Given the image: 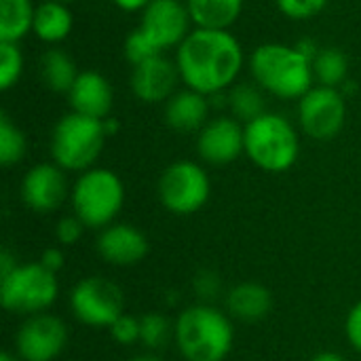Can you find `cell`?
I'll use <instances>...</instances> for the list:
<instances>
[{
	"label": "cell",
	"mask_w": 361,
	"mask_h": 361,
	"mask_svg": "<svg viewBox=\"0 0 361 361\" xmlns=\"http://www.w3.org/2000/svg\"><path fill=\"white\" fill-rule=\"evenodd\" d=\"M176 66L186 89L207 97L228 91L245 66V51L231 30L195 27L176 49Z\"/></svg>",
	"instance_id": "1"
},
{
	"label": "cell",
	"mask_w": 361,
	"mask_h": 361,
	"mask_svg": "<svg viewBox=\"0 0 361 361\" xmlns=\"http://www.w3.org/2000/svg\"><path fill=\"white\" fill-rule=\"evenodd\" d=\"M252 80L277 99H300L315 85L313 61L286 42H262L247 57Z\"/></svg>",
	"instance_id": "2"
},
{
	"label": "cell",
	"mask_w": 361,
	"mask_h": 361,
	"mask_svg": "<svg viewBox=\"0 0 361 361\" xmlns=\"http://www.w3.org/2000/svg\"><path fill=\"white\" fill-rule=\"evenodd\" d=\"M173 343L184 361H224L235 343V328L214 305L197 302L173 322Z\"/></svg>",
	"instance_id": "3"
},
{
	"label": "cell",
	"mask_w": 361,
	"mask_h": 361,
	"mask_svg": "<svg viewBox=\"0 0 361 361\" xmlns=\"http://www.w3.org/2000/svg\"><path fill=\"white\" fill-rule=\"evenodd\" d=\"M300 154L298 129L279 112H264L245 125V157L262 171L283 173Z\"/></svg>",
	"instance_id": "4"
},
{
	"label": "cell",
	"mask_w": 361,
	"mask_h": 361,
	"mask_svg": "<svg viewBox=\"0 0 361 361\" xmlns=\"http://www.w3.org/2000/svg\"><path fill=\"white\" fill-rule=\"evenodd\" d=\"M106 140L108 133L104 129V121L78 112H68L55 123L51 131V159L63 171L82 173L95 167L104 152Z\"/></svg>",
	"instance_id": "5"
},
{
	"label": "cell",
	"mask_w": 361,
	"mask_h": 361,
	"mask_svg": "<svg viewBox=\"0 0 361 361\" xmlns=\"http://www.w3.org/2000/svg\"><path fill=\"white\" fill-rule=\"evenodd\" d=\"M70 203L74 216L91 231H104L114 224L123 203L125 184L108 167H91L82 171L72 184Z\"/></svg>",
	"instance_id": "6"
},
{
	"label": "cell",
	"mask_w": 361,
	"mask_h": 361,
	"mask_svg": "<svg viewBox=\"0 0 361 361\" xmlns=\"http://www.w3.org/2000/svg\"><path fill=\"white\" fill-rule=\"evenodd\" d=\"M59 296L57 275L40 262L19 264L8 277L0 279V302L8 313L32 317L47 313Z\"/></svg>",
	"instance_id": "7"
},
{
	"label": "cell",
	"mask_w": 361,
	"mask_h": 361,
	"mask_svg": "<svg viewBox=\"0 0 361 361\" xmlns=\"http://www.w3.org/2000/svg\"><path fill=\"white\" fill-rule=\"evenodd\" d=\"M159 201L176 216H192L201 212L212 195V182L205 167L197 161H173L159 178Z\"/></svg>",
	"instance_id": "8"
},
{
	"label": "cell",
	"mask_w": 361,
	"mask_h": 361,
	"mask_svg": "<svg viewBox=\"0 0 361 361\" xmlns=\"http://www.w3.org/2000/svg\"><path fill=\"white\" fill-rule=\"evenodd\" d=\"M70 309L76 322L87 328H110L125 313V300L116 283L93 275L72 288Z\"/></svg>",
	"instance_id": "9"
},
{
	"label": "cell",
	"mask_w": 361,
	"mask_h": 361,
	"mask_svg": "<svg viewBox=\"0 0 361 361\" xmlns=\"http://www.w3.org/2000/svg\"><path fill=\"white\" fill-rule=\"evenodd\" d=\"M347 123V99L341 89L315 85L298 99V125L317 142L334 140Z\"/></svg>",
	"instance_id": "10"
},
{
	"label": "cell",
	"mask_w": 361,
	"mask_h": 361,
	"mask_svg": "<svg viewBox=\"0 0 361 361\" xmlns=\"http://www.w3.org/2000/svg\"><path fill=\"white\" fill-rule=\"evenodd\" d=\"M68 345L66 324L51 313L25 317L15 336V355L21 361L57 360Z\"/></svg>",
	"instance_id": "11"
},
{
	"label": "cell",
	"mask_w": 361,
	"mask_h": 361,
	"mask_svg": "<svg viewBox=\"0 0 361 361\" xmlns=\"http://www.w3.org/2000/svg\"><path fill=\"white\" fill-rule=\"evenodd\" d=\"M192 19L184 0H152L140 19L144 36L161 51L178 49L184 38L192 32Z\"/></svg>",
	"instance_id": "12"
},
{
	"label": "cell",
	"mask_w": 361,
	"mask_h": 361,
	"mask_svg": "<svg viewBox=\"0 0 361 361\" xmlns=\"http://www.w3.org/2000/svg\"><path fill=\"white\" fill-rule=\"evenodd\" d=\"M195 148L205 165L226 167L245 154V125L231 114L214 116L197 133Z\"/></svg>",
	"instance_id": "13"
},
{
	"label": "cell",
	"mask_w": 361,
	"mask_h": 361,
	"mask_svg": "<svg viewBox=\"0 0 361 361\" xmlns=\"http://www.w3.org/2000/svg\"><path fill=\"white\" fill-rule=\"evenodd\" d=\"M66 171L57 163H38L21 180V201L34 214H51L70 197Z\"/></svg>",
	"instance_id": "14"
},
{
	"label": "cell",
	"mask_w": 361,
	"mask_h": 361,
	"mask_svg": "<svg viewBox=\"0 0 361 361\" xmlns=\"http://www.w3.org/2000/svg\"><path fill=\"white\" fill-rule=\"evenodd\" d=\"M178 82H182L176 59L163 55H154L131 68L129 87L131 93L144 104H165L176 91Z\"/></svg>",
	"instance_id": "15"
},
{
	"label": "cell",
	"mask_w": 361,
	"mask_h": 361,
	"mask_svg": "<svg viewBox=\"0 0 361 361\" xmlns=\"http://www.w3.org/2000/svg\"><path fill=\"white\" fill-rule=\"evenodd\" d=\"M95 250L106 264L112 267H133L140 264L148 254L146 235L127 222H114L99 231Z\"/></svg>",
	"instance_id": "16"
},
{
	"label": "cell",
	"mask_w": 361,
	"mask_h": 361,
	"mask_svg": "<svg viewBox=\"0 0 361 361\" xmlns=\"http://www.w3.org/2000/svg\"><path fill=\"white\" fill-rule=\"evenodd\" d=\"M72 112L106 121L114 106V91L110 80L97 70H82L68 93Z\"/></svg>",
	"instance_id": "17"
},
{
	"label": "cell",
	"mask_w": 361,
	"mask_h": 361,
	"mask_svg": "<svg viewBox=\"0 0 361 361\" xmlns=\"http://www.w3.org/2000/svg\"><path fill=\"white\" fill-rule=\"evenodd\" d=\"M212 114V102L207 95L182 89L176 91L165 104H163V118L169 129L178 133H199Z\"/></svg>",
	"instance_id": "18"
},
{
	"label": "cell",
	"mask_w": 361,
	"mask_h": 361,
	"mask_svg": "<svg viewBox=\"0 0 361 361\" xmlns=\"http://www.w3.org/2000/svg\"><path fill=\"white\" fill-rule=\"evenodd\" d=\"M224 302H226L228 315L239 322H245V324L264 319L273 309V296H271L269 288L254 283V281H243V283L231 288L226 292Z\"/></svg>",
	"instance_id": "19"
},
{
	"label": "cell",
	"mask_w": 361,
	"mask_h": 361,
	"mask_svg": "<svg viewBox=\"0 0 361 361\" xmlns=\"http://www.w3.org/2000/svg\"><path fill=\"white\" fill-rule=\"evenodd\" d=\"M72 27H74V15L70 11V4L57 0H44L36 6L32 32L40 42L49 47H57L70 36Z\"/></svg>",
	"instance_id": "20"
},
{
	"label": "cell",
	"mask_w": 361,
	"mask_h": 361,
	"mask_svg": "<svg viewBox=\"0 0 361 361\" xmlns=\"http://www.w3.org/2000/svg\"><path fill=\"white\" fill-rule=\"evenodd\" d=\"M192 25L203 30H231L241 13L245 0H184Z\"/></svg>",
	"instance_id": "21"
},
{
	"label": "cell",
	"mask_w": 361,
	"mask_h": 361,
	"mask_svg": "<svg viewBox=\"0 0 361 361\" xmlns=\"http://www.w3.org/2000/svg\"><path fill=\"white\" fill-rule=\"evenodd\" d=\"M38 74H40L42 85L49 91H53V93H66L68 95L80 72L76 68L74 57L68 51H63L59 47H49L40 55Z\"/></svg>",
	"instance_id": "22"
},
{
	"label": "cell",
	"mask_w": 361,
	"mask_h": 361,
	"mask_svg": "<svg viewBox=\"0 0 361 361\" xmlns=\"http://www.w3.org/2000/svg\"><path fill=\"white\" fill-rule=\"evenodd\" d=\"M267 91L254 80H237L226 91V108L233 118L247 125L254 118L262 116L267 110Z\"/></svg>",
	"instance_id": "23"
},
{
	"label": "cell",
	"mask_w": 361,
	"mask_h": 361,
	"mask_svg": "<svg viewBox=\"0 0 361 361\" xmlns=\"http://www.w3.org/2000/svg\"><path fill=\"white\" fill-rule=\"evenodd\" d=\"M32 0H0V42H21L34 27Z\"/></svg>",
	"instance_id": "24"
},
{
	"label": "cell",
	"mask_w": 361,
	"mask_h": 361,
	"mask_svg": "<svg viewBox=\"0 0 361 361\" xmlns=\"http://www.w3.org/2000/svg\"><path fill=\"white\" fill-rule=\"evenodd\" d=\"M313 76L322 87L343 89L349 80V59L345 51L338 47H319L317 55L313 57Z\"/></svg>",
	"instance_id": "25"
},
{
	"label": "cell",
	"mask_w": 361,
	"mask_h": 361,
	"mask_svg": "<svg viewBox=\"0 0 361 361\" xmlns=\"http://www.w3.org/2000/svg\"><path fill=\"white\" fill-rule=\"evenodd\" d=\"M27 152L25 133L11 121L8 114H0V163L2 167H13L23 161Z\"/></svg>",
	"instance_id": "26"
},
{
	"label": "cell",
	"mask_w": 361,
	"mask_h": 361,
	"mask_svg": "<svg viewBox=\"0 0 361 361\" xmlns=\"http://www.w3.org/2000/svg\"><path fill=\"white\" fill-rule=\"evenodd\" d=\"M173 322L163 313H146L140 317V343L150 353H157L173 341Z\"/></svg>",
	"instance_id": "27"
},
{
	"label": "cell",
	"mask_w": 361,
	"mask_h": 361,
	"mask_svg": "<svg viewBox=\"0 0 361 361\" xmlns=\"http://www.w3.org/2000/svg\"><path fill=\"white\" fill-rule=\"evenodd\" d=\"M25 70V57L19 42H0V89H13Z\"/></svg>",
	"instance_id": "28"
},
{
	"label": "cell",
	"mask_w": 361,
	"mask_h": 361,
	"mask_svg": "<svg viewBox=\"0 0 361 361\" xmlns=\"http://www.w3.org/2000/svg\"><path fill=\"white\" fill-rule=\"evenodd\" d=\"M281 15L292 21H309L326 11L330 0H275Z\"/></svg>",
	"instance_id": "29"
},
{
	"label": "cell",
	"mask_w": 361,
	"mask_h": 361,
	"mask_svg": "<svg viewBox=\"0 0 361 361\" xmlns=\"http://www.w3.org/2000/svg\"><path fill=\"white\" fill-rule=\"evenodd\" d=\"M123 53H125V59L131 63V68L137 66V63H142V61H146V59H150V57H154V55H163V53L144 36V32H142L140 27H135V30H131V32L127 34Z\"/></svg>",
	"instance_id": "30"
},
{
	"label": "cell",
	"mask_w": 361,
	"mask_h": 361,
	"mask_svg": "<svg viewBox=\"0 0 361 361\" xmlns=\"http://www.w3.org/2000/svg\"><path fill=\"white\" fill-rule=\"evenodd\" d=\"M192 290H195V296L199 298V302L203 305H212L220 292H222V279L216 271H199L192 279Z\"/></svg>",
	"instance_id": "31"
},
{
	"label": "cell",
	"mask_w": 361,
	"mask_h": 361,
	"mask_svg": "<svg viewBox=\"0 0 361 361\" xmlns=\"http://www.w3.org/2000/svg\"><path fill=\"white\" fill-rule=\"evenodd\" d=\"M110 336L114 343L123 345V347H131L135 343H140V317L127 315L123 313L110 328H108Z\"/></svg>",
	"instance_id": "32"
},
{
	"label": "cell",
	"mask_w": 361,
	"mask_h": 361,
	"mask_svg": "<svg viewBox=\"0 0 361 361\" xmlns=\"http://www.w3.org/2000/svg\"><path fill=\"white\" fill-rule=\"evenodd\" d=\"M85 228H87V226H85L74 214H72V216H63V218L57 222V226H55V237H57V241H59L61 245L70 247V245H76V243L80 241Z\"/></svg>",
	"instance_id": "33"
},
{
	"label": "cell",
	"mask_w": 361,
	"mask_h": 361,
	"mask_svg": "<svg viewBox=\"0 0 361 361\" xmlns=\"http://www.w3.org/2000/svg\"><path fill=\"white\" fill-rule=\"evenodd\" d=\"M345 334H347L349 345H351L357 353H361V300L357 305H353V309H351L349 315H347Z\"/></svg>",
	"instance_id": "34"
},
{
	"label": "cell",
	"mask_w": 361,
	"mask_h": 361,
	"mask_svg": "<svg viewBox=\"0 0 361 361\" xmlns=\"http://www.w3.org/2000/svg\"><path fill=\"white\" fill-rule=\"evenodd\" d=\"M44 269H49L51 273H59L61 269H63V264H66V258H63V254H61V250H57V247H47L44 252H42V256H40V260H38Z\"/></svg>",
	"instance_id": "35"
},
{
	"label": "cell",
	"mask_w": 361,
	"mask_h": 361,
	"mask_svg": "<svg viewBox=\"0 0 361 361\" xmlns=\"http://www.w3.org/2000/svg\"><path fill=\"white\" fill-rule=\"evenodd\" d=\"M17 267H19L17 258H15L8 250H2V252H0V279L8 277Z\"/></svg>",
	"instance_id": "36"
},
{
	"label": "cell",
	"mask_w": 361,
	"mask_h": 361,
	"mask_svg": "<svg viewBox=\"0 0 361 361\" xmlns=\"http://www.w3.org/2000/svg\"><path fill=\"white\" fill-rule=\"evenodd\" d=\"M114 2V6H118L121 11H125V13H142L152 0H112Z\"/></svg>",
	"instance_id": "37"
},
{
	"label": "cell",
	"mask_w": 361,
	"mask_h": 361,
	"mask_svg": "<svg viewBox=\"0 0 361 361\" xmlns=\"http://www.w3.org/2000/svg\"><path fill=\"white\" fill-rule=\"evenodd\" d=\"M311 361H347L341 353H334V351H322V353H317L315 357Z\"/></svg>",
	"instance_id": "38"
},
{
	"label": "cell",
	"mask_w": 361,
	"mask_h": 361,
	"mask_svg": "<svg viewBox=\"0 0 361 361\" xmlns=\"http://www.w3.org/2000/svg\"><path fill=\"white\" fill-rule=\"evenodd\" d=\"M118 127H121V125H118V121H116L114 116H108V118L104 121V129H106L108 137H110V135H114V133L118 131Z\"/></svg>",
	"instance_id": "39"
},
{
	"label": "cell",
	"mask_w": 361,
	"mask_h": 361,
	"mask_svg": "<svg viewBox=\"0 0 361 361\" xmlns=\"http://www.w3.org/2000/svg\"><path fill=\"white\" fill-rule=\"evenodd\" d=\"M127 361H163L157 353H144V355H135V357H131V360Z\"/></svg>",
	"instance_id": "40"
},
{
	"label": "cell",
	"mask_w": 361,
	"mask_h": 361,
	"mask_svg": "<svg viewBox=\"0 0 361 361\" xmlns=\"http://www.w3.org/2000/svg\"><path fill=\"white\" fill-rule=\"evenodd\" d=\"M0 361H21V360H19L17 355H13V353H8V351H6V353H2V355H0Z\"/></svg>",
	"instance_id": "41"
},
{
	"label": "cell",
	"mask_w": 361,
	"mask_h": 361,
	"mask_svg": "<svg viewBox=\"0 0 361 361\" xmlns=\"http://www.w3.org/2000/svg\"><path fill=\"white\" fill-rule=\"evenodd\" d=\"M57 2H63V4H70V2H74V0H57Z\"/></svg>",
	"instance_id": "42"
}]
</instances>
